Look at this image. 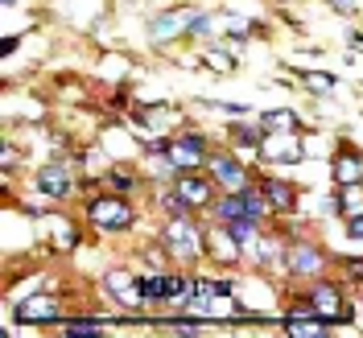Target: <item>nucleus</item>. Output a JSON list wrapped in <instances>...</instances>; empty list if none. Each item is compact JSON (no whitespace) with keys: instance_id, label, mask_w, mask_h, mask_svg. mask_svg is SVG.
<instances>
[{"instance_id":"39448f33","label":"nucleus","mask_w":363,"mask_h":338,"mask_svg":"<svg viewBox=\"0 0 363 338\" xmlns=\"http://www.w3.org/2000/svg\"><path fill=\"white\" fill-rule=\"evenodd\" d=\"M306 301H310V310H314L322 322H351V305H342V293L335 289V285H314L310 293H306Z\"/></svg>"},{"instance_id":"aec40b11","label":"nucleus","mask_w":363,"mask_h":338,"mask_svg":"<svg viewBox=\"0 0 363 338\" xmlns=\"http://www.w3.org/2000/svg\"><path fill=\"white\" fill-rule=\"evenodd\" d=\"M104 326H108L104 317H70L62 330H67L70 338H79V334H104Z\"/></svg>"},{"instance_id":"4468645a","label":"nucleus","mask_w":363,"mask_h":338,"mask_svg":"<svg viewBox=\"0 0 363 338\" xmlns=\"http://www.w3.org/2000/svg\"><path fill=\"white\" fill-rule=\"evenodd\" d=\"M260 190L269 194L272 210H294V206H297V190L289 186V181H281V178H260Z\"/></svg>"},{"instance_id":"6ab92c4d","label":"nucleus","mask_w":363,"mask_h":338,"mask_svg":"<svg viewBox=\"0 0 363 338\" xmlns=\"http://www.w3.org/2000/svg\"><path fill=\"white\" fill-rule=\"evenodd\" d=\"M153 326L161 334H203V322H194V317H161Z\"/></svg>"},{"instance_id":"5701e85b","label":"nucleus","mask_w":363,"mask_h":338,"mask_svg":"<svg viewBox=\"0 0 363 338\" xmlns=\"http://www.w3.org/2000/svg\"><path fill=\"white\" fill-rule=\"evenodd\" d=\"M347 235H351V240H363V215H351V223H347Z\"/></svg>"},{"instance_id":"7ed1b4c3","label":"nucleus","mask_w":363,"mask_h":338,"mask_svg":"<svg viewBox=\"0 0 363 338\" xmlns=\"http://www.w3.org/2000/svg\"><path fill=\"white\" fill-rule=\"evenodd\" d=\"M165 157L174 161L178 169H203L206 161H211V153H206V140L194 133H182L174 136L169 145H165Z\"/></svg>"},{"instance_id":"4be33fe9","label":"nucleus","mask_w":363,"mask_h":338,"mask_svg":"<svg viewBox=\"0 0 363 338\" xmlns=\"http://www.w3.org/2000/svg\"><path fill=\"white\" fill-rule=\"evenodd\" d=\"M306 87H310V91H330V87H335V74H322V70H310V74H306Z\"/></svg>"},{"instance_id":"f257e3e1","label":"nucleus","mask_w":363,"mask_h":338,"mask_svg":"<svg viewBox=\"0 0 363 338\" xmlns=\"http://www.w3.org/2000/svg\"><path fill=\"white\" fill-rule=\"evenodd\" d=\"M161 248L169 252V260H206V227H194L190 219H174L161 231Z\"/></svg>"},{"instance_id":"a211bd4d","label":"nucleus","mask_w":363,"mask_h":338,"mask_svg":"<svg viewBox=\"0 0 363 338\" xmlns=\"http://www.w3.org/2000/svg\"><path fill=\"white\" fill-rule=\"evenodd\" d=\"M211 210H215V219H223V223L240 219V215H248V206H244V194H240V190H235V194H223V198H215Z\"/></svg>"},{"instance_id":"a878e982","label":"nucleus","mask_w":363,"mask_h":338,"mask_svg":"<svg viewBox=\"0 0 363 338\" xmlns=\"http://www.w3.org/2000/svg\"><path fill=\"white\" fill-rule=\"evenodd\" d=\"M330 4H335L339 13H355V4H359V0H330Z\"/></svg>"},{"instance_id":"2eb2a0df","label":"nucleus","mask_w":363,"mask_h":338,"mask_svg":"<svg viewBox=\"0 0 363 338\" xmlns=\"http://www.w3.org/2000/svg\"><path fill=\"white\" fill-rule=\"evenodd\" d=\"M326 330H330V322H322V317H285V334L294 338H326Z\"/></svg>"},{"instance_id":"412c9836","label":"nucleus","mask_w":363,"mask_h":338,"mask_svg":"<svg viewBox=\"0 0 363 338\" xmlns=\"http://www.w3.org/2000/svg\"><path fill=\"white\" fill-rule=\"evenodd\" d=\"M206 62H211V70H223V74H231V70H235V58H231V54H223V50H211V54H206Z\"/></svg>"},{"instance_id":"dca6fc26","label":"nucleus","mask_w":363,"mask_h":338,"mask_svg":"<svg viewBox=\"0 0 363 338\" xmlns=\"http://www.w3.org/2000/svg\"><path fill=\"white\" fill-rule=\"evenodd\" d=\"M335 181H339V186H355V181H363V157H355V153H339V161H335Z\"/></svg>"},{"instance_id":"20e7f679","label":"nucleus","mask_w":363,"mask_h":338,"mask_svg":"<svg viewBox=\"0 0 363 338\" xmlns=\"http://www.w3.org/2000/svg\"><path fill=\"white\" fill-rule=\"evenodd\" d=\"M215 186H219V181L203 178V174H194V169H182V178L174 181V190L182 194V203L190 206V210H206V206L215 203Z\"/></svg>"},{"instance_id":"f03ea898","label":"nucleus","mask_w":363,"mask_h":338,"mask_svg":"<svg viewBox=\"0 0 363 338\" xmlns=\"http://www.w3.org/2000/svg\"><path fill=\"white\" fill-rule=\"evenodd\" d=\"M87 219L95 227H104V231H128L136 215H133V206H128V198H120V194H99V198L87 203Z\"/></svg>"},{"instance_id":"bb28decb","label":"nucleus","mask_w":363,"mask_h":338,"mask_svg":"<svg viewBox=\"0 0 363 338\" xmlns=\"http://www.w3.org/2000/svg\"><path fill=\"white\" fill-rule=\"evenodd\" d=\"M351 276H355V281H363V264H351Z\"/></svg>"},{"instance_id":"423d86ee","label":"nucleus","mask_w":363,"mask_h":338,"mask_svg":"<svg viewBox=\"0 0 363 338\" xmlns=\"http://www.w3.org/2000/svg\"><path fill=\"white\" fill-rule=\"evenodd\" d=\"M240 248H244V244L227 231V223L223 227H206V260H215V264L227 269V264L240 260Z\"/></svg>"},{"instance_id":"0eeeda50","label":"nucleus","mask_w":363,"mask_h":338,"mask_svg":"<svg viewBox=\"0 0 363 338\" xmlns=\"http://www.w3.org/2000/svg\"><path fill=\"white\" fill-rule=\"evenodd\" d=\"M38 190H42L45 198H70V190H74V181H70V169L67 161H50V165H42L38 169Z\"/></svg>"},{"instance_id":"ddd939ff","label":"nucleus","mask_w":363,"mask_h":338,"mask_svg":"<svg viewBox=\"0 0 363 338\" xmlns=\"http://www.w3.org/2000/svg\"><path fill=\"white\" fill-rule=\"evenodd\" d=\"M206 165H211V178L219 181V186H231V190H240V186L248 181V169H244V161L231 157V153H223V157H211Z\"/></svg>"},{"instance_id":"6e6552de","label":"nucleus","mask_w":363,"mask_h":338,"mask_svg":"<svg viewBox=\"0 0 363 338\" xmlns=\"http://www.w3.org/2000/svg\"><path fill=\"white\" fill-rule=\"evenodd\" d=\"M62 317V301L54 293H38V297H25L21 305H17V322H58Z\"/></svg>"},{"instance_id":"393cba45","label":"nucleus","mask_w":363,"mask_h":338,"mask_svg":"<svg viewBox=\"0 0 363 338\" xmlns=\"http://www.w3.org/2000/svg\"><path fill=\"white\" fill-rule=\"evenodd\" d=\"M13 165H17V149H13V145H4V169H13Z\"/></svg>"},{"instance_id":"9b49d317","label":"nucleus","mask_w":363,"mask_h":338,"mask_svg":"<svg viewBox=\"0 0 363 338\" xmlns=\"http://www.w3.org/2000/svg\"><path fill=\"white\" fill-rule=\"evenodd\" d=\"M285 260H289V272H294V276H318V272L326 269V256H322L314 244H294Z\"/></svg>"},{"instance_id":"cd10ccee","label":"nucleus","mask_w":363,"mask_h":338,"mask_svg":"<svg viewBox=\"0 0 363 338\" xmlns=\"http://www.w3.org/2000/svg\"><path fill=\"white\" fill-rule=\"evenodd\" d=\"M4 4H17V0H4Z\"/></svg>"},{"instance_id":"1a4fd4ad","label":"nucleus","mask_w":363,"mask_h":338,"mask_svg":"<svg viewBox=\"0 0 363 338\" xmlns=\"http://www.w3.org/2000/svg\"><path fill=\"white\" fill-rule=\"evenodd\" d=\"M104 289H108L116 301H124L128 310H136V305L145 301V293H140V281H136L128 269H112L108 276H104Z\"/></svg>"},{"instance_id":"f8f14e48","label":"nucleus","mask_w":363,"mask_h":338,"mask_svg":"<svg viewBox=\"0 0 363 338\" xmlns=\"http://www.w3.org/2000/svg\"><path fill=\"white\" fill-rule=\"evenodd\" d=\"M190 9H169V13H161L153 17V42H174L178 33H190Z\"/></svg>"},{"instance_id":"9d476101","label":"nucleus","mask_w":363,"mask_h":338,"mask_svg":"<svg viewBox=\"0 0 363 338\" xmlns=\"http://www.w3.org/2000/svg\"><path fill=\"white\" fill-rule=\"evenodd\" d=\"M260 157L281 161V165H289V161H297V157H301V145H297V133H264V140H260Z\"/></svg>"},{"instance_id":"f3484780","label":"nucleus","mask_w":363,"mask_h":338,"mask_svg":"<svg viewBox=\"0 0 363 338\" xmlns=\"http://www.w3.org/2000/svg\"><path fill=\"white\" fill-rule=\"evenodd\" d=\"M260 128H264V133H297V128H301V120H297L289 108H277V112L260 116Z\"/></svg>"},{"instance_id":"b1692460","label":"nucleus","mask_w":363,"mask_h":338,"mask_svg":"<svg viewBox=\"0 0 363 338\" xmlns=\"http://www.w3.org/2000/svg\"><path fill=\"white\" fill-rule=\"evenodd\" d=\"M112 186H120V190H133V174H124V169H116V174H112Z\"/></svg>"}]
</instances>
